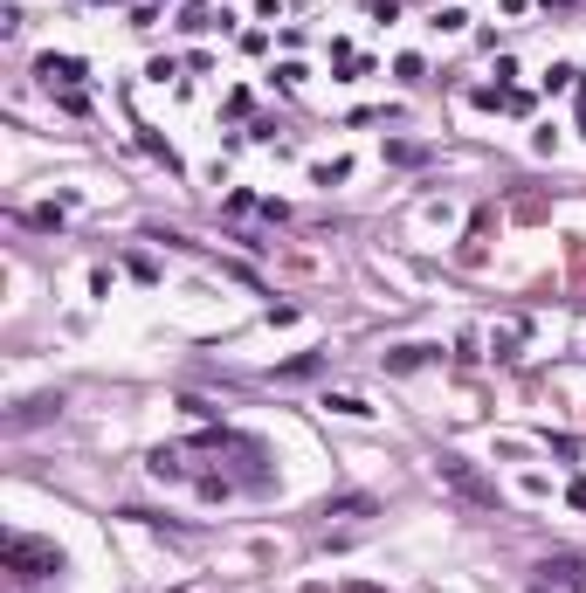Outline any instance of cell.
Wrapping results in <instances>:
<instances>
[{"label":"cell","mask_w":586,"mask_h":593,"mask_svg":"<svg viewBox=\"0 0 586 593\" xmlns=\"http://www.w3.org/2000/svg\"><path fill=\"white\" fill-rule=\"evenodd\" d=\"M221 21H228V14H221ZM221 21H214L208 7H187V21H180V28H193V35H200V28H221Z\"/></svg>","instance_id":"cell-11"},{"label":"cell","mask_w":586,"mask_h":593,"mask_svg":"<svg viewBox=\"0 0 586 593\" xmlns=\"http://www.w3.org/2000/svg\"><path fill=\"white\" fill-rule=\"evenodd\" d=\"M435 476H442V483H449L462 504L497 511V483H490V476H476V463H469V456H435Z\"/></svg>","instance_id":"cell-1"},{"label":"cell","mask_w":586,"mask_h":593,"mask_svg":"<svg viewBox=\"0 0 586 593\" xmlns=\"http://www.w3.org/2000/svg\"><path fill=\"white\" fill-rule=\"evenodd\" d=\"M586 580V559H552L545 566V587H580Z\"/></svg>","instance_id":"cell-6"},{"label":"cell","mask_w":586,"mask_h":593,"mask_svg":"<svg viewBox=\"0 0 586 593\" xmlns=\"http://www.w3.org/2000/svg\"><path fill=\"white\" fill-rule=\"evenodd\" d=\"M324 408H331V414H352V421H366V414H373L359 393H324Z\"/></svg>","instance_id":"cell-8"},{"label":"cell","mask_w":586,"mask_h":593,"mask_svg":"<svg viewBox=\"0 0 586 593\" xmlns=\"http://www.w3.org/2000/svg\"><path fill=\"white\" fill-rule=\"evenodd\" d=\"M580 111H586V90H580Z\"/></svg>","instance_id":"cell-13"},{"label":"cell","mask_w":586,"mask_h":593,"mask_svg":"<svg viewBox=\"0 0 586 593\" xmlns=\"http://www.w3.org/2000/svg\"><path fill=\"white\" fill-rule=\"evenodd\" d=\"M318 366H324V359H318V352H311V359H290V366H283V373H276V380H311Z\"/></svg>","instance_id":"cell-10"},{"label":"cell","mask_w":586,"mask_h":593,"mask_svg":"<svg viewBox=\"0 0 586 593\" xmlns=\"http://www.w3.org/2000/svg\"><path fill=\"white\" fill-rule=\"evenodd\" d=\"M346 593H387V587H366V580H352V587Z\"/></svg>","instance_id":"cell-12"},{"label":"cell","mask_w":586,"mask_h":593,"mask_svg":"<svg viewBox=\"0 0 586 593\" xmlns=\"http://www.w3.org/2000/svg\"><path fill=\"white\" fill-rule=\"evenodd\" d=\"M373 511V497H346V504H324V517H366Z\"/></svg>","instance_id":"cell-9"},{"label":"cell","mask_w":586,"mask_h":593,"mask_svg":"<svg viewBox=\"0 0 586 593\" xmlns=\"http://www.w3.org/2000/svg\"><path fill=\"white\" fill-rule=\"evenodd\" d=\"M427 359H435L427 345H400V352H387V366H394V373H414V366H427Z\"/></svg>","instance_id":"cell-7"},{"label":"cell","mask_w":586,"mask_h":593,"mask_svg":"<svg viewBox=\"0 0 586 593\" xmlns=\"http://www.w3.org/2000/svg\"><path fill=\"white\" fill-rule=\"evenodd\" d=\"M62 414V393H35V400H21V408L7 414V428L21 435V428H42V421H55Z\"/></svg>","instance_id":"cell-4"},{"label":"cell","mask_w":586,"mask_h":593,"mask_svg":"<svg viewBox=\"0 0 586 593\" xmlns=\"http://www.w3.org/2000/svg\"><path fill=\"white\" fill-rule=\"evenodd\" d=\"M35 77L49 83V90H62V97H77V83H83V62H77V55H42V62H35Z\"/></svg>","instance_id":"cell-3"},{"label":"cell","mask_w":586,"mask_h":593,"mask_svg":"<svg viewBox=\"0 0 586 593\" xmlns=\"http://www.w3.org/2000/svg\"><path fill=\"white\" fill-rule=\"evenodd\" d=\"M7 566H14V580H49V572H62V552L42 539H28V531H14L7 539Z\"/></svg>","instance_id":"cell-2"},{"label":"cell","mask_w":586,"mask_h":593,"mask_svg":"<svg viewBox=\"0 0 586 593\" xmlns=\"http://www.w3.org/2000/svg\"><path fill=\"white\" fill-rule=\"evenodd\" d=\"M152 476L159 483H180L187 476V449H152Z\"/></svg>","instance_id":"cell-5"}]
</instances>
